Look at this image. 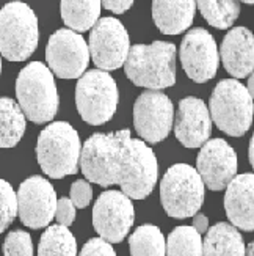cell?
<instances>
[{
	"label": "cell",
	"instance_id": "obj_1",
	"mask_svg": "<svg viewBox=\"0 0 254 256\" xmlns=\"http://www.w3.org/2000/svg\"><path fill=\"white\" fill-rule=\"evenodd\" d=\"M79 165L86 181L119 186L130 200L149 196L159 180L156 154L129 129L91 136L82 146Z\"/></svg>",
	"mask_w": 254,
	"mask_h": 256
},
{
	"label": "cell",
	"instance_id": "obj_2",
	"mask_svg": "<svg viewBox=\"0 0 254 256\" xmlns=\"http://www.w3.org/2000/svg\"><path fill=\"white\" fill-rule=\"evenodd\" d=\"M129 80L148 90H163L176 84V46L167 41L135 44L124 62Z\"/></svg>",
	"mask_w": 254,
	"mask_h": 256
},
{
	"label": "cell",
	"instance_id": "obj_3",
	"mask_svg": "<svg viewBox=\"0 0 254 256\" xmlns=\"http://www.w3.org/2000/svg\"><path fill=\"white\" fill-rule=\"evenodd\" d=\"M17 106L35 124L49 123L58 112L60 98L53 74L41 62H31L16 79Z\"/></svg>",
	"mask_w": 254,
	"mask_h": 256
},
{
	"label": "cell",
	"instance_id": "obj_4",
	"mask_svg": "<svg viewBox=\"0 0 254 256\" xmlns=\"http://www.w3.org/2000/svg\"><path fill=\"white\" fill-rule=\"evenodd\" d=\"M82 142L77 130L64 121H55L41 130L36 158L41 170L52 180L75 174L79 170Z\"/></svg>",
	"mask_w": 254,
	"mask_h": 256
},
{
	"label": "cell",
	"instance_id": "obj_5",
	"mask_svg": "<svg viewBox=\"0 0 254 256\" xmlns=\"http://www.w3.org/2000/svg\"><path fill=\"white\" fill-rule=\"evenodd\" d=\"M38 18L27 4L9 2L0 8V55L9 62H24L36 50Z\"/></svg>",
	"mask_w": 254,
	"mask_h": 256
},
{
	"label": "cell",
	"instance_id": "obj_6",
	"mask_svg": "<svg viewBox=\"0 0 254 256\" xmlns=\"http://www.w3.org/2000/svg\"><path fill=\"white\" fill-rule=\"evenodd\" d=\"M253 96L236 79L218 82L211 96L212 123L231 137H242L253 123Z\"/></svg>",
	"mask_w": 254,
	"mask_h": 256
},
{
	"label": "cell",
	"instance_id": "obj_7",
	"mask_svg": "<svg viewBox=\"0 0 254 256\" xmlns=\"http://www.w3.org/2000/svg\"><path fill=\"white\" fill-rule=\"evenodd\" d=\"M204 190L196 168L189 164H176L160 181V202L170 217H193L204 203Z\"/></svg>",
	"mask_w": 254,
	"mask_h": 256
},
{
	"label": "cell",
	"instance_id": "obj_8",
	"mask_svg": "<svg viewBox=\"0 0 254 256\" xmlns=\"http://www.w3.org/2000/svg\"><path fill=\"white\" fill-rule=\"evenodd\" d=\"M118 86L107 71L83 72L75 86V106L85 123L101 126L113 118L118 107Z\"/></svg>",
	"mask_w": 254,
	"mask_h": 256
},
{
	"label": "cell",
	"instance_id": "obj_9",
	"mask_svg": "<svg viewBox=\"0 0 254 256\" xmlns=\"http://www.w3.org/2000/svg\"><path fill=\"white\" fill-rule=\"evenodd\" d=\"M129 49V33L116 18H102L93 26L88 50L96 68L101 71L121 68L127 58Z\"/></svg>",
	"mask_w": 254,
	"mask_h": 256
},
{
	"label": "cell",
	"instance_id": "obj_10",
	"mask_svg": "<svg viewBox=\"0 0 254 256\" xmlns=\"http://www.w3.org/2000/svg\"><path fill=\"white\" fill-rule=\"evenodd\" d=\"M46 60L50 72L60 79H79L90 63V50L80 33L60 28L49 38Z\"/></svg>",
	"mask_w": 254,
	"mask_h": 256
},
{
	"label": "cell",
	"instance_id": "obj_11",
	"mask_svg": "<svg viewBox=\"0 0 254 256\" xmlns=\"http://www.w3.org/2000/svg\"><path fill=\"white\" fill-rule=\"evenodd\" d=\"M135 222L132 200L119 190H107L99 195L93 208V226L99 238L108 244L123 240Z\"/></svg>",
	"mask_w": 254,
	"mask_h": 256
},
{
	"label": "cell",
	"instance_id": "obj_12",
	"mask_svg": "<svg viewBox=\"0 0 254 256\" xmlns=\"http://www.w3.org/2000/svg\"><path fill=\"white\" fill-rule=\"evenodd\" d=\"M174 107L171 99L157 90L141 93L134 106L135 130L145 143H159L171 132Z\"/></svg>",
	"mask_w": 254,
	"mask_h": 256
},
{
	"label": "cell",
	"instance_id": "obj_13",
	"mask_svg": "<svg viewBox=\"0 0 254 256\" xmlns=\"http://www.w3.org/2000/svg\"><path fill=\"white\" fill-rule=\"evenodd\" d=\"M17 214L20 222L31 230L47 226L55 217L57 194L52 184L42 176H30L19 186Z\"/></svg>",
	"mask_w": 254,
	"mask_h": 256
},
{
	"label": "cell",
	"instance_id": "obj_14",
	"mask_svg": "<svg viewBox=\"0 0 254 256\" xmlns=\"http://www.w3.org/2000/svg\"><path fill=\"white\" fill-rule=\"evenodd\" d=\"M181 62L185 74L196 84H204L215 77L220 54L214 36L203 27L185 33L181 42Z\"/></svg>",
	"mask_w": 254,
	"mask_h": 256
},
{
	"label": "cell",
	"instance_id": "obj_15",
	"mask_svg": "<svg viewBox=\"0 0 254 256\" xmlns=\"http://www.w3.org/2000/svg\"><path fill=\"white\" fill-rule=\"evenodd\" d=\"M198 174L209 190H223L237 174V152L223 138L207 140L198 154Z\"/></svg>",
	"mask_w": 254,
	"mask_h": 256
},
{
	"label": "cell",
	"instance_id": "obj_16",
	"mask_svg": "<svg viewBox=\"0 0 254 256\" xmlns=\"http://www.w3.org/2000/svg\"><path fill=\"white\" fill-rule=\"evenodd\" d=\"M173 126L176 138L185 148H201L212 134V120L206 102L193 96L181 99Z\"/></svg>",
	"mask_w": 254,
	"mask_h": 256
},
{
	"label": "cell",
	"instance_id": "obj_17",
	"mask_svg": "<svg viewBox=\"0 0 254 256\" xmlns=\"http://www.w3.org/2000/svg\"><path fill=\"white\" fill-rule=\"evenodd\" d=\"M225 209L231 225L244 231L254 230V176H236L226 187Z\"/></svg>",
	"mask_w": 254,
	"mask_h": 256
},
{
	"label": "cell",
	"instance_id": "obj_18",
	"mask_svg": "<svg viewBox=\"0 0 254 256\" xmlns=\"http://www.w3.org/2000/svg\"><path fill=\"white\" fill-rule=\"evenodd\" d=\"M222 62L236 79H245L254 68V36L247 27H234L222 42Z\"/></svg>",
	"mask_w": 254,
	"mask_h": 256
},
{
	"label": "cell",
	"instance_id": "obj_19",
	"mask_svg": "<svg viewBox=\"0 0 254 256\" xmlns=\"http://www.w3.org/2000/svg\"><path fill=\"white\" fill-rule=\"evenodd\" d=\"M195 0H152V19L165 35H179L193 22Z\"/></svg>",
	"mask_w": 254,
	"mask_h": 256
},
{
	"label": "cell",
	"instance_id": "obj_20",
	"mask_svg": "<svg viewBox=\"0 0 254 256\" xmlns=\"http://www.w3.org/2000/svg\"><path fill=\"white\" fill-rule=\"evenodd\" d=\"M203 240V256H245L244 238L231 224H217L209 228Z\"/></svg>",
	"mask_w": 254,
	"mask_h": 256
},
{
	"label": "cell",
	"instance_id": "obj_21",
	"mask_svg": "<svg viewBox=\"0 0 254 256\" xmlns=\"http://www.w3.org/2000/svg\"><path fill=\"white\" fill-rule=\"evenodd\" d=\"M61 19L72 32H88L101 16V0H61Z\"/></svg>",
	"mask_w": 254,
	"mask_h": 256
},
{
	"label": "cell",
	"instance_id": "obj_22",
	"mask_svg": "<svg viewBox=\"0 0 254 256\" xmlns=\"http://www.w3.org/2000/svg\"><path fill=\"white\" fill-rule=\"evenodd\" d=\"M27 118L16 101L0 98V148H14L24 137Z\"/></svg>",
	"mask_w": 254,
	"mask_h": 256
},
{
	"label": "cell",
	"instance_id": "obj_23",
	"mask_svg": "<svg viewBox=\"0 0 254 256\" xmlns=\"http://www.w3.org/2000/svg\"><path fill=\"white\" fill-rule=\"evenodd\" d=\"M38 256H77V240L66 226H49L39 239Z\"/></svg>",
	"mask_w": 254,
	"mask_h": 256
},
{
	"label": "cell",
	"instance_id": "obj_24",
	"mask_svg": "<svg viewBox=\"0 0 254 256\" xmlns=\"http://www.w3.org/2000/svg\"><path fill=\"white\" fill-rule=\"evenodd\" d=\"M198 10L209 26L215 28H229L240 14L239 0H195Z\"/></svg>",
	"mask_w": 254,
	"mask_h": 256
},
{
	"label": "cell",
	"instance_id": "obj_25",
	"mask_svg": "<svg viewBox=\"0 0 254 256\" xmlns=\"http://www.w3.org/2000/svg\"><path fill=\"white\" fill-rule=\"evenodd\" d=\"M165 247L167 240L156 225H141L129 238L130 256H165Z\"/></svg>",
	"mask_w": 254,
	"mask_h": 256
},
{
	"label": "cell",
	"instance_id": "obj_26",
	"mask_svg": "<svg viewBox=\"0 0 254 256\" xmlns=\"http://www.w3.org/2000/svg\"><path fill=\"white\" fill-rule=\"evenodd\" d=\"M165 256H203V239L193 226H178L167 239Z\"/></svg>",
	"mask_w": 254,
	"mask_h": 256
},
{
	"label": "cell",
	"instance_id": "obj_27",
	"mask_svg": "<svg viewBox=\"0 0 254 256\" xmlns=\"http://www.w3.org/2000/svg\"><path fill=\"white\" fill-rule=\"evenodd\" d=\"M17 216V196L9 182L0 180V232H3Z\"/></svg>",
	"mask_w": 254,
	"mask_h": 256
},
{
	"label": "cell",
	"instance_id": "obj_28",
	"mask_svg": "<svg viewBox=\"0 0 254 256\" xmlns=\"http://www.w3.org/2000/svg\"><path fill=\"white\" fill-rule=\"evenodd\" d=\"M5 256H33V242L27 231L16 230L8 232L3 242Z\"/></svg>",
	"mask_w": 254,
	"mask_h": 256
},
{
	"label": "cell",
	"instance_id": "obj_29",
	"mask_svg": "<svg viewBox=\"0 0 254 256\" xmlns=\"http://www.w3.org/2000/svg\"><path fill=\"white\" fill-rule=\"evenodd\" d=\"M93 198V188L90 181L86 180H77L72 186H71V202L75 208L83 209L88 204L91 203Z\"/></svg>",
	"mask_w": 254,
	"mask_h": 256
},
{
	"label": "cell",
	"instance_id": "obj_30",
	"mask_svg": "<svg viewBox=\"0 0 254 256\" xmlns=\"http://www.w3.org/2000/svg\"><path fill=\"white\" fill-rule=\"evenodd\" d=\"M79 256H116L112 244L101 238H93L88 240Z\"/></svg>",
	"mask_w": 254,
	"mask_h": 256
},
{
	"label": "cell",
	"instance_id": "obj_31",
	"mask_svg": "<svg viewBox=\"0 0 254 256\" xmlns=\"http://www.w3.org/2000/svg\"><path fill=\"white\" fill-rule=\"evenodd\" d=\"M55 218H57L58 225L61 226H71L75 220V206L69 198H60L57 202V209H55Z\"/></svg>",
	"mask_w": 254,
	"mask_h": 256
},
{
	"label": "cell",
	"instance_id": "obj_32",
	"mask_svg": "<svg viewBox=\"0 0 254 256\" xmlns=\"http://www.w3.org/2000/svg\"><path fill=\"white\" fill-rule=\"evenodd\" d=\"M135 0H101V6L110 10L115 14H123L134 5Z\"/></svg>",
	"mask_w": 254,
	"mask_h": 256
},
{
	"label": "cell",
	"instance_id": "obj_33",
	"mask_svg": "<svg viewBox=\"0 0 254 256\" xmlns=\"http://www.w3.org/2000/svg\"><path fill=\"white\" fill-rule=\"evenodd\" d=\"M193 228L200 232V234H204V232L209 230V218L204 214H195L193 216Z\"/></svg>",
	"mask_w": 254,
	"mask_h": 256
},
{
	"label": "cell",
	"instance_id": "obj_34",
	"mask_svg": "<svg viewBox=\"0 0 254 256\" xmlns=\"http://www.w3.org/2000/svg\"><path fill=\"white\" fill-rule=\"evenodd\" d=\"M248 159H250V164L254 165V138L251 137L250 138V150H248Z\"/></svg>",
	"mask_w": 254,
	"mask_h": 256
},
{
	"label": "cell",
	"instance_id": "obj_35",
	"mask_svg": "<svg viewBox=\"0 0 254 256\" xmlns=\"http://www.w3.org/2000/svg\"><path fill=\"white\" fill-rule=\"evenodd\" d=\"M253 244H250V246H248V250H247V254L245 256H253Z\"/></svg>",
	"mask_w": 254,
	"mask_h": 256
},
{
	"label": "cell",
	"instance_id": "obj_36",
	"mask_svg": "<svg viewBox=\"0 0 254 256\" xmlns=\"http://www.w3.org/2000/svg\"><path fill=\"white\" fill-rule=\"evenodd\" d=\"M242 2H245V4H248V5H253V4H254V0H242Z\"/></svg>",
	"mask_w": 254,
	"mask_h": 256
},
{
	"label": "cell",
	"instance_id": "obj_37",
	"mask_svg": "<svg viewBox=\"0 0 254 256\" xmlns=\"http://www.w3.org/2000/svg\"><path fill=\"white\" fill-rule=\"evenodd\" d=\"M0 72H2V58H0Z\"/></svg>",
	"mask_w": 254,
	"mask_h": 256
}]
</instances>
